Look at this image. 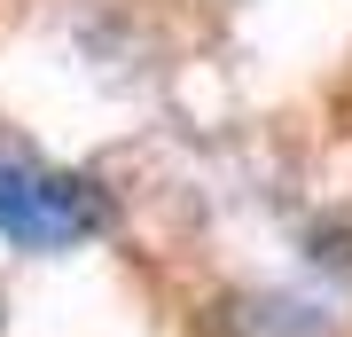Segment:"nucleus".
Here are the masks:
<instances>
[{"mask_svg":"<svg viewBox=\"0 0 352 337\" xmlns=\"http://www.w3.org/2000/svg\"><path fill=\"white\" fill-rule=\"evenodd\" d=\"M110 227H118V196L94 173L55 165L24 141H0V243L47 259V251H78Z\"/></svg>","mask_w":352,"mask_h":337,"instance_id":"obj_1","label":"nucleus"},{"mask_svg":"<svg viewBox=\"0 0 352 337\" xmlns=\"http://www.w3.org/2000/svg\"><path fill=\"white\" fill-rule=\"evenodd\" d=\"M219 322H227V337H337V322H329L321 306L282 298V290H251V298H235Z\"/></svg>","mask_w":352,"mask_h":337,"instance_id":"obj_2","label":"nucleus"},{"mask_svg":"<svg viewBox=\"0 0 352 337\" xmlns=\"http://www.w3.org/2000/svg\"><path fill=\"white\" fill-rule=\"evenodd\" d=\"M305 243H314V267H352V227H329L321 220Z\"/></svg>","mask_w":352,"mask_h":337,"instance_id":"obj_3","label":"nucleus"}]
</instances>
